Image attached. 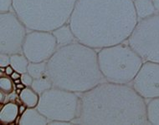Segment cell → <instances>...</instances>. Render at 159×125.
Returning <instances> with one entry per match:
<instances>
[{"instance_id": "cell-1", "label": "cell", "mask_w": 159, "mask_h": 125, "mask_svg": "<svg viewBox=\"0 0 159 125\" xmlns=\"http://www.w3.org/2000/svg\"><path fill=\"white\" fill-rule=\"evenodd\" d=\"M138 20L132 0H77L69 24L79 43L99 50L127 40Z\"/></svg>"}, {"instance_id": "cell-2", "label": "cell", "mask_w": 159, "mask_h": 125, "mask_svg": "<svg viewBox=\"0 0 159 125\" xmlns=\"http://www.w3.org/2000/svg\"><path fill=\"white\" fill-rule=\"evenodd\" d=\"M79 117L82 124H149L146 99L131 86L102 82L80 93Z\"/></svg>"}, {"instance_id": "cell-3", "label": "cell", "mask_w": 159, "mask_h": 125, "mask_svg": "<svg viewBox=\"0 0 159 125\" xmlns=\"http://www.w3.org/2000/svg\"><path fill=\"white\" fill-rule=\"evenodd\" d=\"M47 74L54 87L83 93L104 80L96 49L78 41L58 48L47 62Z\"/></svg>"}, {"instance_id": "cell-4", "label": "cell", "mask_w": 159, "mask_h": 125, "mask_svg": "<svg viewBox=\"0 0 159 125\" xmlns=\"http://www.w3.org/2000/svg\"><path fill=\"white\" fill-rule=\"evenodd\" d=\"M77 0H14L13 11L29 30L52 32L69 23Z\"/></svg>"}, {"instance_id": "cell-5", "label": "cell", "mask_w": 159, "mask_h": 125, "mask_svg": "<svg viewBox=\"0 0 159 125\" xmlns=\"http://www.w3.org/2000/svg\"><path fill=\"white\" fill-rule=\"evenodd\" d=\"M98 62L106 81L128 84L134 79L144 61L125 41L99 49Z\"/></svg>"}, {"instance_id": "cell-6", "label": "cell", "mask_w": 159, "mask_h": 125, "mask_svg": "<svg viewBox=\"0 0 159 125\" xmlns=\"http://www.w3.org/2000/svg\"><path fill=\"white\" fill-rule=\"evenodd\" d=\"M80 98L76 93L53 87L40 94L37 109L49 121L72 123L79 117Z\"/></svg>"}, {"instance_id": "cell-7", "label": "cell", "mask_w": 159, "mask_h": 125, "mask_svg": "<svg viewBox=\"0 0 159 125\" xmlns=\"http://www.w3.org/2000/svg\"><path fill=\"white\" fill-rule=\"evenodd\" d=\"M126 41L144 62H159V14L139 19Z\"/></svg>"}, {"instance_id": "cell-8", "label": "cell", "mask_w": 159, "mask_h": 125, "mask_svg": "<svg viewBox=\"0 0 159 125\" xmlns=\"http://www.w3.org/2000/svg\"><path fill=\"white\" fill-rule=\"evenodd\" d=\"M27 30L14 11L0 14V53L9 55L22 54Z\"/></svg>"}, {"instance_id": "cell-9", "label": "cell", "mask_w": 159, "mask_h": 125, "mask_svg": "<svg viewBox=\"0 0 159 125\" xmlns=\"http://www.w3.org/2000/svg\"><path fill=\"white\" fill-rule=\"evenodd\" d=\"M58 48L52 32L30 30L23 44V54L30 62H48Z\"/></svg>"}, {"instance_id": "cell-10", "label": "cell", "mask_w": 159, "mask_h": 125, "mask_svg": "<svg viewBox=\"0 0 159 125\" xmlns=\"http://www.w3.org/2000/svg\"><path fill=\"white\" fill-rule=\"evenodd\" d=\"M132 87L145 99L159 98V62H143Z\"/></svg>"}, {"instance_id": "cell-11", "label": "cell", "mask_w": 159, "mask_h": 125, "mask_svg": "<svg viewBox=\"0 0 159 125\" xmlns=\"http://www.w3.org/2000/svg\"><path fill=\"white\" fill-rule=\"evenodd\" d=\"M19 115V104L15 101H8L3 104L0 110V122L2 124L16 123Z\"/></svg>"}, {"instance_id": "cell-12", "label": "cell", "mask_w": 159, "mask_h": 125, "mask_svg": "<svg viewBox=\"0 0 159 125\" xmlns=\"http://www.w3.org/2000/svg\"><path fill=\"white\" fill-rule=\"evenodd\" d=\"M49 123V119L44 114L39 111L37 108H27L20 115L19 124H39L44 125Z\"/></svg>"}, {"instance_id": "cell-13", "label": "cell", "mask_w": 159, "mask_h": 125, "mask_svg": "<svg viewBox=\"0 0 159 125\" xmlns=\"http://www.w3.org/2000/svg\"><path fill=\"white\" fill-rule=\"evenodd\" d=\"M52 33L56 38L59 48L73 44L77 41L69 23L55 29L52 31Z\"/></svg>"}, {"instance_id": "cell-14", "label": "cell", "mask_w": 159, "mask_h": 125, "mask_svg": "<svg viewBox=\"0 0 159 125\" xmlns=\"http://www.w3.org/2000/svg\"><path fill=\"white\" fill-rule=\"evenodd\" d=\"M40 99V94L31 87H26L19 95V103L26 108H37Z\"/></svg>"}, {"instance_id": "cell-15", "label": "cell", "mask_w": 159, "mask_h": 125, "mask_svg": "<svg viewBox=\"0 0 159 125\" xmlns=\"http://www.w3.org/2000/svg\"><path fill=\"white\" fill-rule=\"evenodd\" d=\"M138 19H143L157 14L153 0H132Z\"/></svg>"}, {"instance_id": "cell-16", "label": "cell", "mask_w": 159, "mask_h": 125, "mask_svg": "<svg viewBox=\"0 0 159 125\" xmlns=\"http://www.w3.org/2000/svg\"><path fill=\"white\" fill-rule=\"evenodd\" d=\"M30 61L24 54H15L10 55V65L14 68V71L19 74H25L28 72V66Z\"/></svg>"}, {"instance_id": "cell-17", "label": "cell", "mask_w": 159, "mask_h": 125, "mask_svg": "<svg viewBox=\"0 0 159 125\" xmlns=\"http://www.w3.org/2000/svg\"><path fill=\"white\" fill-rule=\"evenodd\" d=\"M149 124H159V98L150 99L147 104Z\"/></svg>"}, {"instance_id": "cell-18", "label": "cell", "mask_w": 159, "mask_h": 125, "mask_svg": "<svg viewBox=\"0 0 159 125\" xmlns=\"http://www.w3.org/2000/svg\"><path fill=\"white\" fill-rule=\"evenodd\" d=\"M53 87H54L53 82L48 74H44L38 79H34L33 84L31 86V88L39 94H41L47 90L50 89Z\"/></svg>"}, {"instance_id": "cell-19", "label": "cell", "mask_w": 159, "mask_h": 125, "mask_svg": "<svg viewBox=\"0 0 159 125\" xmlns=\"http://www.w3.org/2000/svg\"><path fill=\"white\" fill-rule=\"evenodd\" d=\"M34 79L47 74V62H30L28 66V72Z\"/></svg>"}, {"instance_id": "cell-20", "label": "cell", "mask_w": 159, "mask_h": 125, "mask_svg": "<svg viewBox=\"0 0 159 125\" xmlns=\"http://www.w3.org/2000/svg\"><path fill=\"white\" fill-rule=\"evenodd\" d=\"M0 93L3 96H8L15 92V84L11 77L1 74L0 77Z\"/></svg>"}, {"instance_id": "cell-21", "label": "cell", "mask_w": 159, "mask_h": 125, "mask_svg": "<svg viewBox=\"0 0 159 125\" xmlns=\"http://www.w3.org/2000/svg\"><path fill=\"white\" fill-rule=\"evenodd\" d=\"M14 0H0V12L1 14L13 11Z\"/></svg>"}, {"instance_id": "cell-22", "label": "cell", "mask_w": 159, "mask_h": 125, "mask_svg": "<svg viewBox=\"0 0 159 125\" xmlns=\"http://www.w3.org/2000/svg\"><path fill=\"white\" fill-rule=\"evenodd\" d=\"M21 81H22V84H24L26 87H31L33 84L34 78L29 73H25V74H23L21 76Z\"/></svg>"}, {"instance_id": "cell-23", "label": "cell", "mask_w": 159, "mask_h": 125, "mask_svg": "<svg viewBox=\"0 0 159 125\" xmlns=\"http://www.w3.org/2000/svg\"><path fill=\"white\" fill-rule=\"evenodd\" d=\"M8 65H10V55L0 53V67L5 68Z\"/></svg>"}, {"instance_id": "cell-24", "label": "cell", "mask_w": 159, "mask_h": 125, "mask_svg": "<svg viewBox=\"0 0 159 125\" xmlns=\"http://www.w3.org/2000/svg\"><path fill=\"white\" fill-rule=\"evenodd\" d=\"M14 72V68L12 67L11 65H8L7 67H5V70H4V74L7 75V76H11V74Z\"/></svg>"}, {"instance_id": "cell-25", "label": "cell", "mask_w": 159, "mask_h": 125, "mask_svg": "<svg viewBox=\"0 0 159 125\" xmlns=\"http://www.w3.org/2000/svg\"><path fill=\"white\" fill-rule=\"evenodd\" d=\"M21 76H22V74H19V72H16V71H14V73L11 74V79L13 80H16V79H21Z\"/></svg>"}, {"instance_id": "cell-26", "label": "cell", "mask_w": 159, "mask_h": 125, "mask_svg": "<svg viewBox=\"0 0 159 125\" xmlns=\"http://www.w3.org/2000/svg\"><path fill=\"white\" fill-rule=\"evenodd\" d=\"M153 3L155 9H156L157 14H159V0H153Z\"/></svg>"}]
</instances>
